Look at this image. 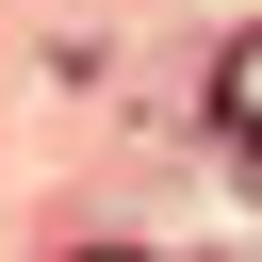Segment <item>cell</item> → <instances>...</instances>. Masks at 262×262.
<instances>
[{
    "instance_id": "obj_1",
    "label": "cell",
    "mask_w": 262,
    "mask_h": 262,
    "mask_svg": "<svg viewBox=\"0 0 262 262\" xmlns=\"http://www.w3.org/2000/svg\"><path fill=\"white\" fill-rule=\"evenodd\" d=\"M213 131H229V164L262 180V33H246V49L213 66Z\"/></svg>"
},
{
    "instance_id": "obj_2",
    "label": "cell",
    "mask_w": 262,
    "mask_h": 262,
    "mask_svg": "<svg viewBox=\"0 0 262 262\" xmlns=\"http://www.w3.org/2000/svg\"><path fill=\"white\" fill-rule=\"evenodd\" d=\"M98 262H147V246H98Z\"/></svg>"
}]
</instances>
